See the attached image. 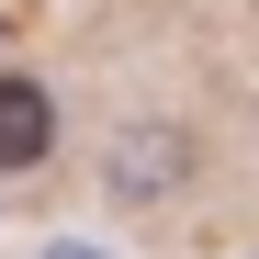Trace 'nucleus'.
I'll use <instances>...</instances> for the list:
<instances>
[{"instance_id":"nucleus-3","label":"nucleus","mask_w":259,"mask_h":259,"mask_svg":"<svg viewBox=\"0 0 259 259\" xmlns=\"http://www.w3.org/2000/svg\"><path fill=\"white\" fill-rule=\"evenodd\" d=\"M23 259H124V237H113V226H46Z\"/></svg>"},{"instance_id":"nucleus-4","label":"nucleus","mask_w":259,"mask_h":259,"mask_svg":"<svg viewBox=\"0 0 259 259\" xmlns=\"http://www.w3.org/2000/svg\"><path fill=\"white\" fill-rule=\"evenodd\" d=\"M248 259H259V248H248Z\"/></svg>"},{"instance_id":"nucleus-1","label":"nucleus","mask_w":259,"mask_h":259,"mask_svg":"<svg viewBox=\"0 0 259 259\" xmlns=\"http://www.w3.org/2000/svg\"><path fill=\"white\" fill-rule=\"evenodd\" d=\"M91 192H102V214H181L203 192V124L169 102H124L91 136Z\"/></svg>"},{"instance_id":"nucleus-2","label":"nucleus","mask_w":259,"mask_h":259,"mask_svg":"<svg viewBox=\"0 0 259 259\" xmlns=\"http://www.w3.org/2000/svg\"><path fill=\"white\" fill-rule=\"evenodd\" d=\"M68 147V91L46 68H0V181H34Z\"/></svg>"}]
</instances>
